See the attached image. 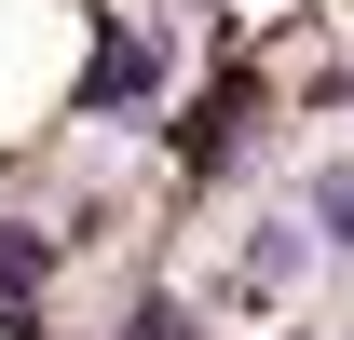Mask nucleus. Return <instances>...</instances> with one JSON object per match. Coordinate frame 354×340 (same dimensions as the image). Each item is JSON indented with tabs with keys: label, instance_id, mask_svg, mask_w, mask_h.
<instances>
[{
	"label": "nucleus",
	"instance_id": "20e7f679",
	"mask_svg": "<svg viewBox=\"0 0 354 340\" xmlns=\"http://www.w3.org/2000/svg\"><path fill=\"white\" fill-rule=\"evenodd\" d=\"M313 232H327V245H354V164H327V191H313Z\"/></svg>",
	"mask_w": 354,
	"mask_h": 340
},
{
	"label": "nucleus",
	"instance_id": "7ed1b4c3",
	"mask_svg": "<svg viewBox=\"0 0 354 340\" xmlns=\"http://www.w3.org/2000/svg\"><path fill=\"white\" fill-rule=\"evenodd\" d=\"M41 286H55V245L0 218V327H14V313H41Z\"/></svg>",
	"mask_w": 354,
	"mask_h": 340
},
{
	"label": "nucleus",
	"instance_id": "f257e3e1",
	"mask_svg": "<svg viewBox=\"0 0 354 340\" xmlns=\"http://www.w3.org/2000/svg\"><path fill=\"white\" fill-rule=\"evenodd\" d=\"M164 28H109V55H95V82H82V109H150L164 95Z\"/></svg>",
	"mask_w": 354,
	"mask_h": 340
},
{
	"label": "nucleus",
	"instance_id": "423d86ee",
	"mask_svg": "<svg viewBox=\"0 0 354 340\" xmlns=\"http://www.w3.org/2000/svg\"><path fill=\"white\" fill-rule=\"evenodd\" d=\"M341 95H354V68H341Z\"/></svg>",
	"mask_w": 354,
	"mask_h": 340
},
{
	"label": "nucleus",
	"instance_id": "39448f33",
	"mask_svg": "<svg viewBox=\"0 0 354 340\" xmlns=\"http://www.w3.org/2000/svg\"><path fill=\"white\" fill-rule=\"evenodd\" d=\"M123 340H191V313H177V299H136V313H123Z\"/></svg>",
	"mask_w": 354,
	"mask_h": 340
},
{
	"label": "nucleus",
	"instance_id": "f03ea898",
	"mask_svg": "<svg viewBox=\"0 0 354 340\" xmlns=\"http://www.w3.org/2000/svg\"><path fill=\"white\" fill-rule=\"evenodd\" d=\"M300 272H313V232H300V218H245V258H232V286H245V299H286Z\"/></svg>",
	"mask_w": 354,
	"mask_h": 340
}]
</instances>
